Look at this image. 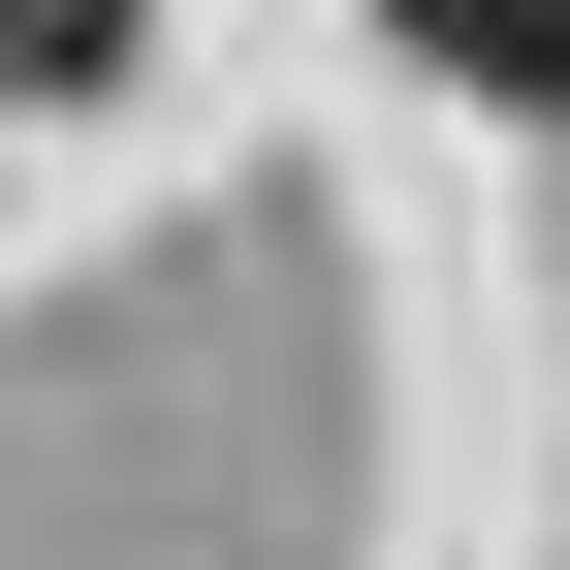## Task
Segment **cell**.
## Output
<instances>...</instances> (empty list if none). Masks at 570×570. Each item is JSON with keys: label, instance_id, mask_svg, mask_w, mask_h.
Instances as JSON below:
<instances>
[{"label": "cell", "instance_id": "cell-2", "mask_svg": "<svg viewBox=\"0 0 570 570\" xmlns=\"http://www.w3.org/2000/svg\"><path fill=\"white\" fill-rule=\"evenodd\" d=\"M63 63H127V0H0V96H63Z\"/></svg>", "mask_w": 570, "mask_h": 570}, {"label": "cell", "instance_id": "cell-1", "mask_svg": "<svg viewBox=\"0 0 570 570\" xmlns=\"http://www.w3.org/2000/svg\"><path fill=\"white\" fill-rule=\"evenodd\" d=\"M412 63H444V96H570V0H381Z\"/></svg>", "mask_w": 570, "mask_h": 570}]
</instances>
